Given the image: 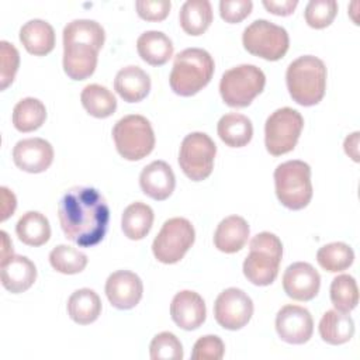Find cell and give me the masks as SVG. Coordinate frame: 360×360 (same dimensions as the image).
Wrapping results in <instances>:
<instances>
[{
    "label": "cell",
    "mask_w": 360,
    "mask_h": 360,
    "mask_svg": "<svg viewBox=\"0 0 360 360\" xmlns=\"http://www.w3.org/2000/svg\"><path fill=\"white\" fill-rule=\"evenodd\" d=\"M359 136H360V132L356 131L353 134H350L346 139H345V152L354 160V162H359Z\"/></svg>",
    "instance_id": "cell-44"
},
{
    "label": "cell",
    "mask_w": 360,
    "mask_h": 360,
    "mask_svg": "<svg viewBox=\"0 0 360 360\" xmlns=\"http://www.w3.org/2000/svg\"><path fill=\"white\" fill-rule=\"evenodd\" d=\"M117 152L127 160H141L155 148V134L150 122L139 114L118 120L112 128Z\"/></svg>",
    "instance_id": "cell-7"
},
{
    "label": "cell",
    "mask_w": 360,
    "mask_h": 360,
    "mask_svg": "<svg viewBox=\"0 0 360 360\" xmlns=\"http://www.w3.org/2000/svg\"><path fill=\"white\" fill-rule=\"evenodd\" d=\"M249 255L243 262V274L255 285L271 284L283 257V243L271 232H260L250 239Z\"/></svg>",
    "instance_id": "cell-5"
},
{
    "label": "cell",
    "mask_w": 360,
    "mask_h": 360,
    "mask_svg": "<svg viewBox=\"0 0 360 360\" xmlns=\"http://www.w3.org/2000/svg\"><path fill=\"white\" fill-rule=\"evenodd\" d=\"M253 315V301L240 288L229 287L219 292L214 304V316L228 330L242 329Z\"/></svg>",
    "instance_id": "cell-13"
},
{
    "label": "cell",
    "mask_w": 360,
    "mask_h": 360,
    "mask_svg": "<svg viewBox=\"0 0 360 360\" xmlns=\"http://www.w3.org/2000/svg\"><path fill=\"white\" fill-rule=\"evenodd\" d=\"M149 353L152 360H181L183 346L174 333L160 332L152 339Z\"/></svg>",
    "instance_id": "cell-36"
},
{
    "label": "cell",
    "mask_w": 360,
    "mask_h": 360,
    "mask_svg": "<svg viewBox=\"0 0 360 360\" xmlns=\"http://www.w3.org/2000/svg\"><path fill=\"white\" fill-rule=\"evenodd\" d=\"M13 160L27 173H42L53 160V148L42 138L21 139L13 148Z\"/></svg>",
    "instance_id": "cell-17"
},
{
    "label": "cell",
    "mask_w": 360,
    "mask_h": 360,
    "mask_svg": "<svg viewBox=\"0 0 360 360\" xmlns=\"http://www.w3.org/2000/svg\"><path fill=\"white\" fill-rule=\"evenodd\" d=\"M0 194H1V221H6L13 212L15 211L17 207V200L13 191H10L7 187H0Z\"/></svg>",
    "instance_id": "cell-43"
},
{
    "label": "cell",
    "mask_w": 360,
    "mask_h": 360,
    "mask_svg": "<svg viewBox=\"0 0 360 360\" xmlns=\"http://www.w3.org/2000/svg\"><path fill=\"white\" fill-rule=\"evenodd\" d=\"M58 217L66 239L82 248H91L107 233L110 208L98 190L76 186L60 198Z\"/></svg>",
    "instance_id": "cell-1"
},
{
    "label": "cell",
    "mask_w": 360,
    "mask_h": 360,
    "mask_svg": "<svg viewBox=\"0 0 360 360\" xmlns=\"http://www.w3.org/2000/svg\"><path fill=\"white\" fill-rule=\"evenodd\" d=\"M18 239L28 246H42L51 238L48 218L38 211H28L20 217L15 225Z\"/></svg>",
    "instance_id": "cell-30"
},
{
    "label": "cell",
    "mask_w": 360,
    "mask_h": 360,
    "mask_svg": "<svg viewBox=\"0 0 360 360\" xmlns=\"http://www.w3.org/2000/svg\"><path fill=\"white\" fill-rule=\"evenodd\" d=\"M136 51L146 63L162 66L173 56V42L162 31H145L136 39Z\"/></svg>",
    "instance_id": "cell-24"
},
{
    "label": "cell",
    "mask_w": 360,
    "mask_h": 360,
    "mask_svg": "<svg viewBox=\"0 0 360 360\" xmlns=\"http://www.w3.org/2000/svg\"><path fill=\"white\" fill-rule=\"evenodd\" d=\"M330 301L336 311L349 314L357 307L359 288L354 277L349 274H340L330 283Z\"/></svg>",
    "instance_id": "cell-34"
},
{
    "label": "cell",
    "mask_w": 360,
    "mask_h": 360,
    "mask_svg": "<svg viewBox=\"0 0 360 360\" xmlns=\"http://www.w3.org/2000/svg\"><path fill=\"white\" fill-rule=\"evenodd\" d=\"M214 69V59L205 49H183L174 58L169 77L170 87L179 96H194L210 83Z\"/></svg>",
    "instance_id": "cell-4"
},
{
    "label": "cell",
    "mask_w": 360,
    "mask_h": 360,
    "mask_svg": "<svg viewBox=\"0 0 360 360\" xmlns=\"http://www.w3.org/2000/svg\"><path fill=\"white\" fill-rule=\"evenodd\" d=\"M298 0H263V6L269 10V13L276 15H290L294 13Z\"/></svg>",
    "instance_id": "cell-42"
},
{
    "label": "cell",
    "mask_w": 360,
    "mask_h": 360,
    "mask_svg": "<svg viewBox=\"0 0 360 360\" xmlns=\"http://www.w3.org/2000/svg\"><path fill=\"white\" fill-rule=\"evenodd\" d=\"M221 141L231 148L248 145L253 136L252 121L239 112H229L219 118L217 125Z\"/></svg>",
    "instance_id": "cell-25"
},
{
    "label": "cell",
    "mask_w": 360,
    "mask_h": 360,
    "mask_svg": "<svg viewBox=\"0 0 360 360\" xmlns=\"http://www.w3.org/2000/svg\"><path fill=\"white\" fill-rule=\"evenodd\" d=\"M285 83L291 98L304 107L318 104L326 90V66L314 56L304 55L292 60L285 72Z\"/></svg>",
    "instance_id": "cell-3"
},
{
    "label": "cell",
    "mask_w": 360,
    "mask_h": 360,
    "mask_svg": "<svg viewBox=\"0 0 360 360\" xmlns=\"http://www.w3.org/2000/svg\"><path fill=\"white\" fill-rule=\"evenodd\" d=\"M266 84L263 70L255 65H239L224 72L219 82V93L224 103L233 108L248 107L259 96Z\"/></svg>",
    "instance_id": "cell-8"
},
{
    "label": "cell",
    "mask_w": 360,
    "mask_h": 360,
    "mask_svg": "<svg viewBox=\"0 0 360 360\" xmlns=\"http://www.w3.org/2000/svg\"><path fill=\"white\" fill-rule=\"evenodd\" d=\"M278 201L290 210L305 208L312 198L311 167L302 160H287L274 170Z\"/></svg>",
    "instance_id": "cell-6"
},
{
    "label": "cell",
    "mask_w": 360,
    "mask_h": 360,
    "mask_svg": "<svg viewBox=\"0 0 360 360\" xmlns=\"http://www.w3.org/2000/svg\"><path fill=\"white\" fill-rule=\"evenodd\" d=\"M114 89L127 103L142 101L150 90V77L139 66H125L114 79Z\"/></svg>",
    "instance_id": "cell-21"
},
{
    "label": "cell",
    "mask_w": 360,
    "mask_h": 360,
    "mask_svg": "<svg viewBox=\"0 0 360 360\" xmlns=\"http://www.w3.org/2000/svg\"><path fill=\"white\" fill-rule=\"evenodd\" d=\"M170 316L179 328L184 330H194L200 328L205 321V302L198 292L183 290L177 292L172 300Z\"/></svg>",
    "instance_id": "cell-18"
},
{
    "label": "cell",
    "mask_w": 360,
    "mask_h": 360,
    "mask_svg": "<svg viewBox=\"0 0 360 360\" xmlns=\"http://www.w3.org/2000/svg\"><path fill=\"white\" fill-rule=\"evenodd\" d=\"M0 270L3 287L13 294L27 291L37 278L35 264L21 255H11L3 259L0 262Z\"/></svg>",
    "instance_id": "cell-20"
},
{
    "label": "cell",
    "mask_w": 360,
    "mask_h": 360,
    "mask_svg": "<svg viewBox=\"0 0 360 360\" xmlns=\"http://www.w3.org/2000/svg\"><path fill=\"white\" fill-rule=\"evenodd\" d=\"M143 284L138 274L129 270H117L105 281V295L117 309H131L142 298Z\"/></svg>",
    "instance_id": "cell-16"
},
{
    "label": "cell",
    "mask_w": 360,
    "mask_h": 360,
    "mask_svg": "<svg viewBox=\"0 0 360 360\" xmlns=\"http://www.w3.org/2000/svg\"><path fill=\"white\" fill-rule=\"evenodd\" d=\"M304 127L302 115L290 107L276 110L264 124V145L270 155L280 156L291 152Z\"/></svg>",
    "instance_id": "cell-10"
},
{
    "label": "cell",
    "mask_w": 360,
    "mask_h": 360,
    "mask_svg": "<svg viewBox=\"0 0 360 360\" xmlns=\"http://www.w3.org/2000/svg\"><path fill=\"white\" fill-rule=\"evenodd\" d=\"M0 90H6L13 83L20 66V53L7 41H0Z\"/></svg>",
    "instance_id": "cell-38"
},
{
    "label": "cell",
    "mask_w": 360,
    "mask_h": 360,
    "mask_svg": "<svg viewBox=\"0 0 360 360\" xmlns=\"http://www.w3.org/2000/svg\"><path fill=\"white\" fill-rule=\"evenodd\" d=\"M139 186L148 197L163 201L169 198L176 186L172 167L163 160H155L145 166L139 174Z\"/></svg>",
    "instance_id": "cell-19"
},
{
    "label": "cell",
    "mask_w": 360,
    "mask_h": 360,
    "mask_svg": "<svg viewBox=\"0 0 360 360\" xmlns=\"http://www.w3.org/2000/svg\"><path fill=\"white\" fill-rule=\"evenodd\" d=\"M195 239V231L186 218L176 217L167 219L152 243L155 257L165 264H173L183 259Z\"/></svg>",
    "instance_id": "cell-11"
},
{
    "label": "cell",
    "mask_w": 360,
    "mask_h": 360,
    "mask_svg": "<svg viewBox=\"0 0 360 360\" xmlns=\"http://www.w3.org/2000/svg\"><path fill=\"white\" fill-rule=\"evenodd\" d=\"M136 13L142 20L146 21H162L170 13L169 0H138L135 1Z\"/></svg>",
    "instance_id": "cell-40"
},
{
    "label": "cell",
    "mask_w": 360,
    "mask_h": 360,
    "mask_svg": "<svg viewBox=\"0 0 360 360\" xmlns=\"http://www.w3.org/2000/svg\"><path fill=\"white\" fill-rule=\"evenodd\" d=\"M245 49L266 60H278L288 51L290 38L285 28L267 20H255L242 34Z\"/></svg>",
    "instance_id": "cell-9"
},
{
    "label": "cell",
    "mask_w": 360,
    "mask_h": 360,
    "mask_svg": "<svg viewBox=\"0 0 360 360\" xmlns=\"http://www.w3.org/2000/svg\"><path fill=\"white\" fill-rule=\"evenodd\" d=\"M250 229L245 218L229 215L218 224L214 233V245L224 253H235L246 245Z\"/></svg>",
    "instance_id": "cell-22"
},
{
    "label": "cell",
    "mask_w": 360,
    "mask_h": 360,
    "mask_svg": "<svg viewBox=\"0 0 360 360\" xmlns=\"http://www.w3.org/2000/svg\"><path fill=\"white\" fill-rule=\"evenodd\" d=\"M225 353V346L221 338L215 335L201 336L193 347V360H221Z\"/></svg>",
    "instance_id": "cell-39"
},
{
    "label": "cell",
    "mask_w": 360,
    "mask_h": 360,
    "mask_svg": "<svg viewBox=\"0 0 360 360\" xmlns=\"http://www.w3.org/2000/svg\"><path fill=\"white\" fill-rule=\"evenodd\" d=\"M183 31L188 35H201L212 22V7L208 0H187L179 13Z\"/></svg>",
    "instance_id": "cell-29"
},
{
    "label": "cell",
    "mask_w": 360,
    "mask_h": 360,
    "mask_svg": "<svg viewBox=\"0 0 360 360\" xmlns=\"http://www.w3.org/2000/svg\"><path fill=\"white\" fill-rule=\"evenodd\" d=\"M217 145L204 132L186 135L179 150V165L183 173L193 181L205 180L214 167Z\"/></svg>",
    "instance_id": "cell-12"
},
{
    "label": "cell",
    "mask_w": 360,
    "mask_h": 360,
    "mask_svg": "<svg viewBox=\"0 0 360 360\" xmlns=\"http://www.w3.org/2000/svg\"><path fill=\"white\" fill-rule=\"evenodd\" d=\"M318 330L323 342L335 346L343 345L353 338L354 322L350 315H346L345 312L336 309H330L322 315Z\"/></svg>",
    "instance_id": "cell-26"
},
{
    "label": "cell",
    "mask_w": 360,
    "mask_h": 360,
    "mask_svg": "<svg viewBox=\"0 0 360 360\" xmlns=\"http://www.w3.org/2000/svg\"><path fill=\"white\" fill-rule=\"evenodd\" d=\"M253 3L250 0H221L219 14L226 22L235 24L246 18L252 11Z\"/></svg>",
    "instance_id": "cell-41"
},
{
    "label": "cell",
    "mask_w": 360,
    "mask_h": 360,
    "mask_svg": "<svg viewBox=\"0 0 360 360\" xmlns=\"http://www.w3.org/2000/svg\"><path fill=\"white\" fill-rule=\"evenodd\" d=\"M0 236H1V260H3V259L8 257V256H11L14 253H13V243H11L7 232L1 231Z\"/></svg>",
    "instance_id": "cell-45"
},
{
    "label": "cell",
    "mask_w": 360,
    "mask_h": 360,
    "mask_svg": "<svg viewBox=\"0 0 360 360\" xmlns=\"http://www.w3.org/2000/svg\"><path fill=\"white\" fill-rule=\"evenodd\" d=\"M338 13L335 0H311L305 7V21L309 27L321 30L333 21Z\"/></svg>",
    "instance_id": "cell-37"
},
{
    "label": "cell",
    "mask_w": 360,
    "mask_h": 360,
    "mask_svg": "<svg viewBox=\"0 0 360 360\" xmlns=\"http://www.w3.org/2000/svg\"><path fill=\"white\" fill-rule=\"evenodd\" d=\"M46 120V108L44 103L34 97L20 100L13 110V125L20 132H32L38 129Z\"/></svg>",
    "instance_id": "cell-32"
},
{
    "label": "cell",
    "mask_w": 360,
    "mask_h": 360,
    "mask_svg": "<svg viewBox=\"0 0 360 360\" xmlns=\"http://www.w3.org/2000/svg\"><path fill=\"white\" fill-rule=\"evenodd\" d=\"M321 287V276L312 264L295 262L283 274L284 292L297 301H311L316 297Z\"/></svg>",
    "instance_id": "cell-15"
},
{
    "label": "cell",
    "mask_w": 360,
    "mask_h": 360,
    "mask_svg": "<svg viewBox=\"0 0 360 360\" xmlns=\"http://www.w3.org/2000/svg\"><path fill=\"white\" fill-rule=\"evenodd\" d=\"M20 41L31 55L44 56L55 46V31L48 21L34 18L21 27Z\"/></svg>",
    "instance_id": "cell-23"
},
{
    "label": "cell",
    "mask_w": 360,
    "mask_h": 360,
    "mask_svg": "<svg viewBox=\"0 0 360 360\" xmlns=\"http://www.w3.org/2000/svg\"><path fill=\"white\" fill-rule=\"evenodd\" d=\"M276 330L281 340L290 345H304L312 336L314 321L307 308L284 305L277 312Z\"/></svg>",
    "instance_id": "cell-14"
},
{
    "label": "cell",
    "mask_w": 360,
    "mask_h": 360,
    "mask_svg": "<svg viewBox=\"0 0 360 360\" xmlns=\"http://www.w3.org/2000/svg\"><path fill=\"white\" fill-rule=\"evenodd\" d=\"M105 39L104 28L94 20H73L63 28V70L72 80L90 77Z\"/></svg>",
    "instance_id": "cell-2"
},
{
    "label": "cell",
    "mask_w": 360,
    "mask_h": 360,
    "mask_svg": "<svg viewBox=\"0 0 360 360\" xmlns=\"http://www.w3.org/2000/svg\"><path fill=\"white\" fill-rule=\"evenodd\" d=\"M68 314L79 325L94 322L101 314V300L91 288H80L68 300Z\"/></svg>",
    "instance_id": "cell-28"
},
{
    "label": "cell",
    "mask_w": 360,
    "mask_h": 360,
    "mask_svg": "<svg viewBox=\"0 0 360 360\" xmlns=\"http://www.w3.org/2000/svg\"><path fill=\"white\" fill-rule=\"evenodd\" d=\"M80 101L84 110L96 118H107L117 110L115 96L104 86L87 84L80 94Z\"/></svg>",
    "instance_id": "cell-31"
},
{
    "label": "cell",
    "mask_w": 360,
    "mask_h": 360,
    "mask_svg": "<svg viewBox=\"0 0 360 360\" xmlns=\"http://www.w3.org/2000/svg\"><path fill=\"white\" fill-rule=\"evenodd\" d=\"M316 260L323 270L338 273L352 266L354 260V252L347 243L332 242L319 248Z\"/></svg>",
    "instance_id": "cell-33"
},
{
    "label": "cell",
    "mask_w": 360,
    "mask_h": 360,
    "mask_svg": "<svg viewBox=\"0 0 360 360\" xmlns=\"http://www.w3.org/2000/svg\"><path fill=\"white\" fill-rule=\"evenodd\" d=\"M153 210L141 201L129 204L121 218V228L128 239L139 240L143 239L153 225Z\"/></svg>",
    "instance_id": "cell-27"
},
{
    "label": "cell",
    "mask_w": 360,
    "mask_h": 360,
    "mask_svg": "<svg viewBox=\"0 0 360 360\" xmlns=\"http://www.w3.org/2000/svg\"><path fill=\"white\" fill-rule=\"evenodd\" d=\"M51 266L63 274H76L87 266V256L68 245H58L49 253Z\"/></svg>",
    "instance_id": "cell-35"
}]
</instances>
